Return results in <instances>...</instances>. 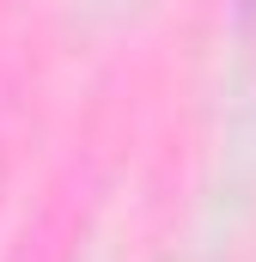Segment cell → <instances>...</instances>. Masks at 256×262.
Segmentation results:
<instances>
[{"mask_svg": "<svg viewBox=\"0 0 256 262\" xmlns=\"http://www.w3.org/2000/svg\"><path fill=\"white\" fill-rule=\"evenodd\" d=\"M250 12H256V0H250Z\"/></svg>", "mask_w": 256, "mask_h": 262, "instance_id": "cell-1", "label": "cell"}]
</instances>
